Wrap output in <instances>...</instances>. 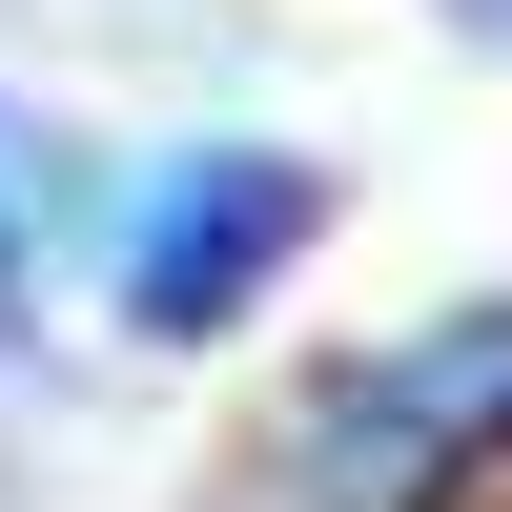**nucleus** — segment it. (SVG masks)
Returning a JSON list of instances; mask_svg holds the SVG:
<instances>
[{
	"label": "nucleus",
	"instance_id": "obj_4",
	"mask_svg": "<svg viewBox=\"0 0 512 512\" xmlns=\"http://www.w3.org/2000/svg\"><path fill=\"white\" fill-rule=\"evenodd\" d=\"M472 21H512V0H472Z\"/></svg>",
	"mask_w": 512,
	"mask_h": 512
},
{
	"label": "nucleus",
	"instance_id": "obj_3",
	"mask_svg": "<svg viewBox=\"0 0 512 512\" xmlns=\"http://www.w3.org/2000/svg\"><path fill=\"white\" fill-rule=\"evenodd\" d=\"M62 205H82V185H62V144H41L21 103H0V328L41 308V246H62Z\"/></svg>",
	"mask_w": 512,
	"mask_h": 512
},
{
	"label": "nucleus",
	"instance_id": "obj_2",
	"mask_svg": "<svg viewBox=\"0 0 512 512\" xmlns=\"http://www.w3.org/2000/svg\"><path fill=\"white\" fill-rule=\"evenodd\" d=\"M492 431H512V308L431 328V349H390V369H349L328 431H308V492H328V512H410V492L472 472Z\"/></svg>",
	"mask_w": 512,
	"mask_h": 512
},
{
	"label": "nucleus",
	"instance_id": "obj_1",
	"mask_svg": "<svg viewBox=\"0 0 512 512\" xmlns=\"http://www.w3.org/2000/svg\"><path fill=\"white\" fill-rule=\"evenodd\" d=\"M308 226H328V164H287V144H205V164H164L144 226H123V328H144V349L246 328L287 267H308Z\"/></svg>",
	"mask_w": 512,
	"mask_h": 512
}]
</instances>
